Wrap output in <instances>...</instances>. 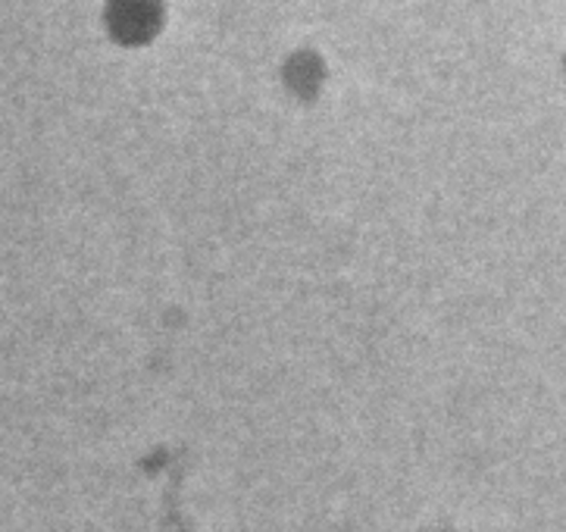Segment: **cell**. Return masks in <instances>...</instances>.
<instances>
[{
	"label": "cell",
	"instance_id": "1",
	"mask_svg": "<svg viewBox=\"0 0 566 532\" xmlns=\"http://www.w3.org/2000/svg\"><path fill=\"white\" fill-rule=\"evenodd\" d=\"M116 22H119V29H126V32L135 35V32H145L147 25L154 22V10H150L147 0H126Z\"/></svg>",
	"mask_w": 566,
	"mask_h": 532
}]
</instances>
